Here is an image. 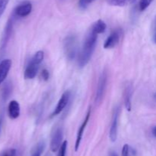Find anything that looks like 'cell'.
Wrapping results in <instances>:
<instances>
[{
	"label": "cell",
	"mask_w": 156,
	"mask_h": 156,
	"mask_svg": "<svg viewBox=\"0 0 156 156\" xmlns=\"http://www.w3.org/2000/svg\"><path fill=\"white\" fill-rule=\"evenodd\" d=\"M97 40L98 34L91 28L85 37L82 50L79 55L78 64L80 67H85L91 60V56H92L94 49H95Z\"/></svg>",
	"instance_id": "cell-1"
},
{
	"label": "cell",
	"mask_w": 156,
	"mask_h": 156,
	"mask_svg": "<svg viewBox=\"0 0 156 156\" xmlns=\"http://www.w3.org/2000/svg\"><path fill=\"white\" fill-rule=\"evenodd\" d=\"M44 58V54L42 50L37 52L31 58L29 64L26 67L24 70V78L25 79H34L37 73L41 63Z\"/></svg>",
	"instance_id": "cell-2"
},
{
	"label": "cell",
	"mask_w": 156,
	"mask_h": 156,
	"mask_svg": "<svg viewBox=\"0 0 156 156\" xmlns=\"http://www.w3.org/2000/svg\"><path fill=\"white\" fill-rule=\"evenodd\" d=\"M64 49L67 58L69 60H73L77 53V40L74 35H69L64 41Z\"/></svg>",
	"instance_id": "cell-3"
},
{
	"label": "cell",
	"mask_w": 156,
	"mask_h": 156,
	"mask_svg": "<svg viewBox=\"0 0 156 156\" xmlns=\"http://www.w3.org/2000/svg\"><path fill=\"white\" fill-rule=\"evenodd\" d=\"M107 83H108V73L106 71H103L99 77L95 93V99H94V102L98 105H99L103 99L107 87Z\"/></svg>",
	"instance_id": "cell-4"
},
{
	"label": "cell",
	"mask_w": 156,
	"mask_h": 156,
	"mask_svg": "<svg viewBox=\"0 0 156 156\" xmlns=\"http://www.w3.org/2000/svg\"><path fill=\"white\" fill-rule=\"evenodd\" d=\"M63 131L62 127H57L52 135L51 142H50V149L53 152H56L60 148L62 145Z\"/></svg>",
	"instance_id": "cell-5"
},
{
	"label": "cell",
	"mask_w": 156,
	"mask_h": 156,
	"mask_svg": "<svg viewBox=\"0 0 156 156\" xmlns=\"http://www.w3.org/2000/svg\"><path fill=\"white\" fill-rule=\"evenodd\" d=\"M119 114H120V110L119 108H116L114 110V114L112 117V122H111V129H110L109 137L111 142H116L117 139V130H118V120Z\"/></svg>",
	"instance_id": "cell-6"
},
{
	"label": "cell",
	"mask_w": 156,
	"mask_h": 156,
	"mask_svg": "<svg viewBox=\"0 0 156 156\" xmlns=\"http://www.w3.org/2000/svg\"><path fill=\"white\" fill-rule=\"evenodd\" d=\"M32 5L29 2H25L18 5L14 11V14L17 17H26L31 12Z\"/></svg>",
	"instance_id": "cell-7"
},
{
	"label": "cell",
	"mask_w": 156,
	"mask_h": 156,
	"mask_svg": "<svg viewBox=\"0 0 156 156\" xmlns=\"http://www.w3.org/2000/svg\"><path fill=\"white\" fill-rule=\"evenodd\" d=\"M69 99H70V92L66 91L65 93L62 95L60 99H59V102H58L57 105H56V108H55L54 111H53V114H52V116L59 115V113H60L64 109H65V107L66 106L69 101Z\"/></svg>",
	"instance_id": "cell-8"
},
{
	"label": "cell",
	"mask_w": 156,
	"mask_h": 156,
	"mask_svg": "<svg viewBox=\"0 0 156 156\" xmlns=\"http://www.w3.org/2000/svg\"><path fill=\"white\" fill-rule=\"evenodd\" d=\"M90 116H91V109H89L87 113L86 116H85V119H84L83 122L81 125V126L79 127V130H78V133H77V137H76V145H75V151H77L78 149L79 148V145H80L81 143V140L82 139V136H83L84 131H85V128L86 127L87 124H88V120H89Z\"/></svg>",
	"instance_id": "cell-9"
},
{
	"label": "cell",
	"mask_w": 156,
	"mask_h": 156,
	"mask_svg": "<svg viewBox=\"0 0 156 156\" xmlns=\"http://www.w3.org/2000/svg\"><path fill=\"white\" fill-rule=\"evenodd\" d=\"M120 31L117 30L114 31V32L111 34L109 37L107 38L105 41V44H104V47L105 49H110L113 48L115 47L120 41Z\"/></svg>",
	"instance_id": "cell-10"
},
{
	"label": "cell",
	"mask_w": 156,
	"mask_h": 156,
	"mask_svg": "<svg viewBox=\"0 0 156 156\" xmlns=\"http://www.w3.org/2000/svg\"><path fill=\"white\" fill-rule=\"evenodd\" d=\"M12 67V61L10 59H5L0 63V84L5 80Z\"/></svg>",
	"instance_id": "cell-11"
},
{
	"label": "cell",
	"mask_w": 156,
	"mask_h": 156,
	"mask_svg": "<svg viewBox=\"0 0 156 156\" xmlns=\"http://www.w3.org/2000/svg\"><path fill=\"white\" fill-rule=\"evenodd\" d=\"M133 92V89L132 84H126L124 88V92H123V99H124L125 107L128 111H130L132 108L131 99H132Z\"/></svg>",
	"instance_id": "cell-12"
},
{
	"label": "cell",
	"mask_w": 156,
	"mask_h": 156,
	"mask_svg": "<svg viewBox=\"0 0 156 156\" xmlns=\"http://www.w3.org/2000/svg\"><path fill=\"white\" fill-rule=\"evenodd\" d=\"M20 105L16 100H12L8 106V113L11 119H15L20 116Z\"/></svg>",
	"instance_id": "cell-13"
},
{
	"label": "cell",
	"mask_w": 156,
	"mask_h": 156,
	"mask_svg": "<svg viewBox=\"0 0 156 156\" xmlns=\"http://www.w3.org/2000/svg\"><path fill=\"white\" fill-rule=\"evenodd\" d=\"M106 28L107 25L106 24H105V21L100 19L98 20L96 22H94V24H93V25L91 26V28L98 35V34H101L103 33V32H105V30H106Z\"/></svg>",
	"instance_id": "cell-14"
},
{
	"label": "cell",
	"mask_w": 156,
	"mask_h": 156,
	"mask_svg": "<svg viewBox=\"0 0 156 156\" xmlns=\"http://www.w3.org/2000/svg\"><path fill=\"white\" fill-rule=\"evenodd\" d=\"M108 4L114 6H125L135 2L136 0H107Z\"/></svg>",
	"instance_id": "cell-15"
},
{
	"label": "cell",
	"mask_w": 156,
	"mask_h": 156,
	"mask_svg": "<svg viewBox=\"0 0 156 156\" xmlns=\"http://www.w3.org/2000/svg\"><path fill=\"white\" fill-rule=\"evenodd\" d=\"M45 148V143L44 142H40L34 148L31 153V156H41Z\"/></svg>",
	"instance_id": "cell-16"
},
{
	"label": "cell",
	"mask_w": 156,
	"mask_h": 156,
	"mask_svg": "<svg viewBox=\"0 0 156 156\" xmlns=\"http://www.w3.org/2000/svg\"><path fill=\"white\" fill-rule=\"evenodd\" d=\"M153 0H140V3H139V8H140V11H144L150 6L151 3L152 2Z\"/></svg>",
	"instance_id": "cell-17"
},
{
	"label": "cell",
	"mask_w": 156,
	"mask_h": 156,
	"mask_svg": "<svg viewBox=\"0 0 156 156\" xmlns=\"http://www.w3.org/2000/svg\"><path fill=\"white\" fill-rule=\"evenodd\" d=\"M67 145H68V142H67V141H64V142H62V145H61V146H60V148H59V154H58V156H66Z\"/></svg>",
	"instance_id": "cell-18"
},
{
	"label": "cell",
	"mask_w": 156,
	"mask_h": 156,
	"mask_svg": "<svg viewBox=\"0 0 156 156\" xmlns=\"http://www.w3.org/2000/svg\"><path fill=\"white\" fill-rule=\"evenodd\" d=\"M9 2V0H0V17L2 16L3 12L5 10Z\"/></svg>",
	"instance_id": "cell-19"
},
{
	"label": "cell",
	"mask_w": 156,
	"mask_h": 156,
	"mask_svg": "<svg viewBox=\"0 0 156 156\" xmlns=\"http://www.w3.org/2000/svg\"><path fill=\"white\" fill-rule=\"evenodd\" d=\"M17 155V151L15 148H10L6 151H5L2 153V156H16Z\"/></svg>",
	"instance_id": "cell-20"
},
{
	"label": "cell",
	"mask_w": 156,
	"mask_h": 156,
	"mask_svg": "<svg viewBox=\"0 0 156 156\" xmlns=\"http://www.w3.org/2000/svg\"><path fill=\"white\" fill-rule=\"evenodd\" d=\"M95 0H79V6L82 9H85L90 3L93 2Z\"/></svg>",
	"instance_id": "cell-21"
},
{
	"label": "cell",
	"mask_w": 156,
	"mask_h": 156,
	"mask_svg": "<svg viewBox=\"0 0 156 156\" xmlns=\"http://www.w3.org/2000/svg\"><path fill=\"white\" fill-rule=\"evenodd\" d=\"M129 146L127 144H125L122 149V156H129Z\"/></svg>",
	"instance_id": "cell-22"
},
{
	"label": "cell",
	"mask_w": 156,
	"mask_h": 156,
	"mask_svg": "<svg viewBox=\"0 0 156 156\" xmlns=\"http://www.w3.org/2000/svg\"><path fill=\"white\" fill-rule=\"evenodd\" d=\"M49 71L47 70H46V69H44V70H42V72H41V76H42L43 79L44 80H47L49 79Z\"/></svg>",
	"instance_id": "cell-23"
},
{
	"label": "cell",
	"mask_w": 156,
	"mask_h": 156,
	"mask_svg": "<svg viewBox=\"0 0 156 156\" xmlns=\"http://www.w3.org/2000/svg\"><path fill=\"white\" fill-rule=\"evenodd\" d=\"M110 156H118V155H117V153L114 152V151H111V152L110 153Z\"/></svg>",
	"instance_id": "cell-24"
},
{
	"label": "cell",
	"mask_w": 156,
	"mask_h": 156,
	"mask_svg": "<svg viewBox=\"0 0 156 156\" xmlns=\"http://www.w3.org/2000/svg\"><path fill=\"white\" fill-rule=\"evenodd\" d=\"M152 133H153L154 136H155L156 137V126L153 128V130H152Z\"/></svg>",
	"instance_id": "cell-25"
},
{
	"label": "cell",
	"mask_w": 156,
	"mask_h": 156,
	"mask_svg": "<svg viewBox=\"0 0 156 156\" xmlns=\"http://www.w3.org/2000/svg\"><path fill=\"white\" fill-rule=\"evenodd\" d=\"M153 40H154V42H155V44H156V32L155 33V35H154V38H153Z\"/></svg>",
	"instance_id": "cell-26"
},
{
	"label": "cell",
	"mask_w": 156,
	"mask_h": 156,
	"mask_svg": "<svg viewBox=\"0 0 156 156\" xmlns=\"http://www.w3.org/2000/svg\"><path fill=\"white\" fill-rule=\"evenodd\" d=\"M155 99H156V93H155Z\"/></svg>",
	"instance_id": "cell-27"
}]
</instances>
